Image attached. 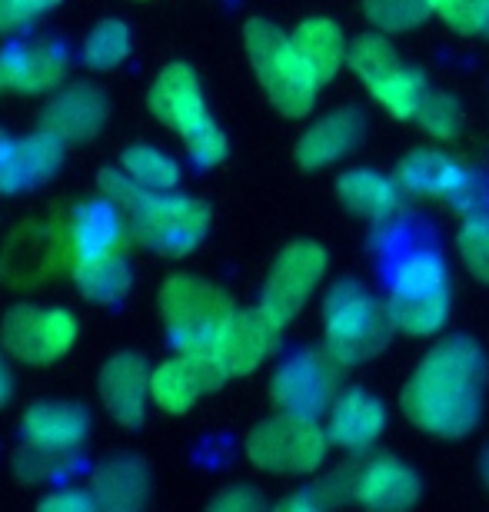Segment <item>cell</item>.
<instances>
[{
  "instance_id": "2",
  "label": "cell",
  "mask_w": 489,
  "mask_h": 512,
  "mask_svg": "<svg viewBox=\"0 0 489 512\" xmlns=\"http://www.w3.org/2000/svg\"><path fill=\"white\" fill-rule=\"evenodd\" d=\"M97 190L120 210L134 243L160 256L193 253L210 230V207L203 200L173 190H147L120 167L100 173Z\"/></svg>"
},
{
  "instance_id": "1",
  "label": "cell",
  "mask_w": 489,
  "mask_h": 512,
  "mask_svg": "<svg viewBox=\"0 0 489 512\" xmlns=\"http://www.w3.org/2000/svg\"><path fill=\"white\" fill-rule=\"evenodd\" d=\"M489 363L470 336H450L423 356L403 386L406 419L436 439H463L483 419Z\"/></svg>"
},
{
  "instance_id": "6",
  "label": "cell",
  "mask_w": 489,
  "mask_h": 512,
  "mask_svg": "<svg viewBox=\"0 0 489 512\" xmlns=\"http://www.w3.org/2000/svg\"><path fill=\"white\" fill-rule=\"evenodd\" d=\"M147 107L163 127L180 133L187 143V153L200 167H217L227 157V133L210 117L203 100L200 80L187 64H167L150 84Z\"/></svg>"
},
{
  "instance_id": "11",
  "label": "cell",
  "mask_w": 489,
  "mask_h": 512,
  "mask_svg": "<svg viewBox=\"0 0 489 512\" xmlns=\"http://www.w3.org/2000/svg\"><path fill=\"white\" fill-rule=\"evenodd\" d=\"M323 273H326V253L320 243L310 240L290 243L270 266L267 283H263L260 293V310L280 326H287L290 320H297L303 306L310 303V296L317 293Z\"/></svg>"
},
{
  "instance_id": "30",
  "label": "cell",
  "mask_w": 489,
  "mask_h": 512,
  "mask_svg": "<svg viewBox=\"0 0 489 512\" xmlns=\"http://www.w3.org/2000/svg\"><path fill=\"white\" fill-rule=\"evenodd\" d=\"M117 167L147 190H177V183H180L177 160L167 157V153L157 147H150V143H134V147H127L120 153Z\"/></svg>"
},
{
  "instance_id": "40",
  "label": "cell",
  "mask_w": 489,
  "mask_h": 512,
  "mask_svg": "<svg viewBox=\"0 0 489 512\" xmlns=\"http://www.w3.org/2000/svg\"><path fill=\"white\" fill-rule=\"evenodd\" d=\"M97 499L94 493H74V489H60V493L47 496L40 509H94Z\"/></svg>"
},
{
  "instance_id": "20",
  "label": "cell",
  "mask_w": 489,
  "mask_h": 512,
  "mask_svg": "<svg viewBox=\"0 0 489 512\" xmlns=\"http://www.w3.org/2000/svg\"><path fill=\"white\" fill-rule=\"evenodd\" d=\"M386 426V409L366 389H346L333 399L330 419H326V436L343 453H366Z\"/></svg>"
},
{
  "instance_id": "33",
  "label": "cell",
  "mask_w": 489,
  "mask_h": 512,
  "mask_svg": "<svg viewBox=\"0 0 489 512\" xmlns=\"http://www.w3.org/2000/svg\"><path fill=\"white\" fill-rule=\"evenodd\" d=\"M430 0H363L366 24L380 34H403L430 17Z\"/></svg>"
},
{
  "instance_id": "41",
  "label": "cell",
  "mask_w": 489,
  "mask_h": 512,
  "mask_svg": "<svg viewBox=\"0 0 489 512\" xmlns=\"http://www.w3.org/2000/svg\"><path fill=\"white\" fill-rule=\"evenodd\" d=\"M7 399H10V373H7L4 360H0V406H4Z\"/></svg>"
},
{
  "instance_id": "22",
  "label": "cell",
  "mask_w": 489,
  "mask_h": 512,
  "mask_svg": "<svg viewBox=\"0 0 489 512\" xmlns=\"http://www.w3.org/2000/svg\"><path fill=\"white\" fill-rule=\"evenodd\" d=\"M336 197H340L346 213L380 227V223H390L396 213H400L403 190H400V183L383 177V173L356 167V170L340 173V180H336Z\"/></svg>"
},
{
  "instance_id": "3",
  "label": "cell",
  "mask_w": 489,
  "mask_h": 512,
  "mask_svg": "<svg viewBox=\"0 0 489 512\" xmlns=\"http://www.w3.org/2000/svg\"><path fill=\"white\" fill-rule=\"evenodd\" d=\"M386 306L396 330L406 336H433L450 320V273L436 247L406 243L386 270Z\"/></svg>"
},
{
  "instance_id": "27",
  "label": "cell",
  "mask_w": 489,
  "mask_h": 512,
  "mask_svg": "<svg viewBox=\"0 0 489 512\" xmlns=\"http://www.w3.org/2000/svg\"><path fill=\"white\" fill-rule=\"evenodd\" d=\"M203 389H207V380H203V373L187 353L163 360L160 366H154V376H150V399H154L157 409L170 416L190 413Z\"/></svg>"
},
{
  "instance_id": "42",
  "label": "cell",
  "mask_w": 489,
  "mask_h": 512,
  "mask_svg": "<svg viewBox=\"0 0 489 512\" xmlns=\"http://www.w3.org/2000/svg\"><path fill=\"white\" fill-rule=\"evenodd\" d=\"M483 34H489V17H486V30H483Z\"/></svg>"
},
{
  "instance_id": "12",
  "label": "cell",
  "mask_w": 489,
  "mask_h": 512,
  "mask_svg": "<svg viewBox=\"0 0 489 512\" xmlns=\"http://www.w3.org/2000/svg\"><path fill=\"white\" fill-rule=\"evenodd\" d=\"M336 366L340 363L326 350L293 353L277 370V376H273V386H270L273 403L280 409H287V413H300V416L326 413L336 399V383H340Z\"/></svg>"
},
{
  "instance_id": "34",
  "label": "cell",
  "mask_w": 489,
  "mask_h": 512,
  "mask_svg": "<svg viewBox=\"0 0 489 512\" xmlns=\"http://www.w3.org/2000/svg\"><path fill=\"white\" fill-rule=\"evenodd\" d=\"M413 120L423 127V133H430V137L453 140L456 130H460V124H463V110H460V104H456L450 94H443V90L430 87Z\"/></svg>"
},
{
  "instance_id": "15",
  "label": "cell",
  "mask_w": 489,
  "mask_h": 512,
  "mask_svg": "<svg viewBox=\"0 0 489 512\" xmlns=\"http://www.w3.org/2000/svg\"><path fill=\"white\" fill-rule=\"evenodd\" d=\"M150 376H154V366L147 363L144 353H114L100 366L97 393L104 399V409L120 426H127V429L144 426Z\"/></svg>"
},
{
  "instance_id": "8",
  "label": "cell",
  "mask_w": 489,
  "mask_h": 512,
  "mask_svg": "<svg viewBox=\"0 0 489 512\" xmlns=\"http://www.w3.org/2000/svg\"><path fill=\"white\" fill-rule=\"evenodd\" d=\"M326 446L330 436L317 423V416L280 409L247 436V459L273 476H310L323 466Z\"/></svg>"
},
{
  "instance_id": "10",
  "label": "cell",
  "mask_w": 489,
  "mask_h": 512,
  "mask_svg": "<svg viewBox=\"0 0 489 512\" xmlns=\"http://www.w3.org/2000/svg\"><path fill=\"white\" fill-rule=\"evenodd\" d=\"M77 263L74 230L67 220H34L10 237L0 270L14 283H44L57 273H70Z\"/></svg>"
},
{
  "instance_id": "26",
  "label": "cell",
  "mask_w": 489,
  "mask_h": 512,
  "mask_svg": "<svg viewBox=\"0 0 489 512\" xmlns=\"http://www.w3.org/2000/svg\"><path fill=\"white\" fill-rule=\"evenodd\" d=\"M90 493L104 509H140L150 496V473L137 456H114L97 469Z\"/></svg>"
},
{
  "instance_id": "4",
  "label": "cell",
  "mask_w": 489,
  "mask_h": 512,
  "mask_svg": "<svg viewBox=\"0 0 489 512\" xmlns=\"http://www.w3.org/2000/svg\"><path fill=\"white\" fill-rule=\"evenodd\" d=\"M396 323L390 306L363 283L340 280L323 300V350L340 366H356L373 360L390 346Z\"/></svg>"
},
{
  "instance_id": "35",
  "label": "cell",
  "mask_w": 489,
  "mask_h": 512,
  "mask_svg": "<svg viewBox=\"0 0 489 512\" xmlns=\"http://www.w3.org/2000/svg\"><path fill=\"white\" fill-rule=\"evenodd\" d=\"M430 10L456 34H483L489 17V0H430Z\"/></svg>"
},
{
  "instance_id": "18",
  "label": "cell",
  "mask_w": 489,
  "mask_h": 512,
  "mask_svg": "<svg viewBox=\"0 0 489 512\" xmlns=\"http://www.w3.org/2000/svg\"><path fill=\"white\" fill-rule=\"evenodd\" d=\"M107 97L94 84H70L44 110L40 130L64 143H90L107 124Z\"/></svg>"
},
{
  "instance_id": "28",
  "label": "cell",
  "mask_w": 489,
  "mask_h": 512,
  "mask_svg": "<svg viewBox=\"0 0 489 512\" xmlns=\"http://www.w3.org/2000/svg\"><path fill=\"white\" fill-rule=\"evenodd\" d=\"M70 276H74L77 290L84 293L90 303H100V306L120 303L130 293V283H134L127 253H104V256L77 260Z\"/></svg>"
},
{
  "instance_id": "38",
  "label": "cell",
  "mask_w": 489,
  "mask_h": 512,
  "mask_svg": "<svg viewBox=\"0 0 489 512\" xmlns=\"http://www.w3.org/2000/svg\"><path fill=\"white\" fill-rule=\"evenodd\" d=\"M60 0H0V34L30 24L40 14H50Z\"/></svg>"
},
{
  "instance_id": "39",
  "label": "cell",
  "mask_w": 489,
  "mask_h": 512,
  "mask_svg": "<svg viewBox=\"0 0 489 512\" xmlns=\"http://www.w3.org/2000/svg\"><path fill=\"white\" fill-rule=\"evenodd\" d=\"M213 509H233V512H247V509H260L263 506V499L260 493H253V489L247 486H230V489H223V493L213 499L210 503Z\"/></svg>"
},
{
  "instance_id": "25",
  "label": "cell",
  "mask_w": 489,
  "mask_h": 512,
  "mask_svg": "<svg viewBox=\"0 0 489 512\" xmlns=\"http://www.w3.org/2000/svg\"><path fill=\"white\" fill-rule=\"evenodd\" d=\"M290 37H293V47L300 50V57L307 60V67L313 70V77L320 80V87L340 74L343 64L350 60V44H346V34L336 20L310 17V20H303Z\"/></svg>"
},
{
  "instance_id": "32",
  "label": "cell",
  "mask_w": 489,
  "mask_h": 512,
  "mask_svg": "<svg viewBox=\"0 0 489 512\" xmlns=\"http://www.w3.org/2000/svg\"><path fill=\"white\" fill-rule=\"evenodd\" d=\"M130 57V27L124 20H100L84 40V60L94 70H114Z\"/></svg>"
},
{
  "instance_id": "36",
  "label": "cell",
  "mask_w": 489,
  "mask_h": 512,
  "mask_svg": "<svg viewBox=\"0 0 489 512\" xmlns=\"http://www.w3.org/2000/svg\"><path fill=\"white\" fill-rule=\"evenodd\" d=\"M460 256L476 280L489 283V220H466L460 237Z\"/></svg>"
},
{
  "instance_id": "37",
  "label": "cell",
  "mask_w": 489,
  "mask_h": 512,
  "mask_svg": "<svg viewBox=\"0 0 489 512\" xmlns=\"http://www.w3.org/2000/svg\"><path fill=\"white\" fill-rule=\"evenodd\" d=\"M60 466H64V456L50 453V449H44V446L24 443V449L17 453V473L24 479H30V483H40V479L57 476Z\"/></svg>"
},
{
  "instance_id": "19",
  "label": "cell",
  "mask_w": 489,
  "mask_h": 512,
  "mask_svg": "<svg viewBox=\"0 0 489 512\" xmlns=\"http://www.w3.org/2000/svg\"><path fill=\"white\" fill-rule=\"evenodd\" d=\"M67 54L60 47L17 44L0 54V90L4 94H50L67 80Z\"/></svg>"
},
{
  "instance_id": "5",
  "label": "cell",
  "mask_w": 489,
  "mask_h": 512,
  "mask_svg": "<svg viewBox=\"0 0 489 512\" xmlns=\"http://www.w3.org/2000/svg\"><path fill=\"white\" fill-rule=\"evenodd\" d=\"M243 47H247L250 67L257 74L263 94L283 117H307L317 104L320 80L313 77L307 60L293 47V37L283 34L277 24L253 17L243 27Z\"/></svg>"
},
{
  "instance_id": "16",
  "label": "cell",
  "mask_w": 489,
  "mask_h": 512,
  "mask_svg": "<svg viewBox=\"0 0 489 512\" xmlns=\"http://www.w3.org/2000/svg\"><path fill=\"white\" fill-rule=\"evenodd\" d=\"M423 493V483L413 466L396 456H373L363 466L350 469V499L366 509H410Z\"/></svg>"
},
{
  "instance_id": "31",
  "label": "cell",
  "mask_w": 489,
  "mask_h": 512,
  "mask_svg": "<svg viewBox=\"0 0 489 512\" xmlns=\"http://www.w3.org/2000/svg\"><path fill=\"white\" fill-rule=\"evenodd\" d=\"M366 87L376 84L380 77L393 74L396 67L403 64L400 54H396V47L390 44V37L380 34V30H373V34H360L353 40L350 47V60H346Z\"/></svg>"
},
{
  "instance_id": "17",
  "label": "cell",
  "mask_w": 489,
  "mask_h": 512,
  "mask_svg": "<svg viewBox=\"0 0 489 512\" xmlns=\"http://www.w3.org/2000/svg\"><path fill=\"white\" fill-rule=\"evenodd\" d=\"M64 147L67 143L47 130L24 140L4 137L0 143V193L14 197V193H24L37 183H47L64 163Z\"/></svg>"
},
{
  "instance_id": "14",
  "label": "cell",
  "mask_w": 489,
  "mask_h": 512,
  "mask_svg": "<svg viewBox=\"0 0 489 512\" xmlns=\"http://www.w3.org/2000/svg\"><path fill=\"white\" fill-rule=\"evenodd\" d=\"M396 183L406 197L466 203L476 193L473 173L443 150H413L396 163Z\"/></svg>"
},
{
  "instance_id": "23",
  "label": "cell",
  "mask_w": 489,
  "mask_h": 512,
  "mask_svg": "<svg viewBox=\"0 0 489 512\" xmlns=\"http://www.w3.org/2000/svg\"><path fill=\"white\" fill-rule=\"evenodd\" d=\"M90 433V413L80 403H37L24 413L27 443L44 446L50 453H74Z\"/></svg>"
},
{
  "instance_id": "43",
  "label": "cell",
  "mask_w": 489,
  "mask_h": 512,
  "mask_svg": "<svg viewBox=\"0 0 489 512\" xmlns=\"http://www.w3.org/2000/svg\"><path fill=\"white\" fill-rule=\"evenodd\" d=\"M0 273H4V270H0Z\"/></svg>"
},
{
  "instance_id": "21",
  "label": "cell",
  "mask_w": 489,
  "mask_h": 512,
  "mask_svg": "<svg viewBox=\"0 0 489 512\" xmlns=\"http://www.w3.org/2000/svg\"><path fill=\"white\" fill-rule=\"evenodd\" d=\"M366 137V114L356 107H343L317 120L297 143V163L303 170H320L353 153Z\"/></svg>"
},
{
  "instance_id": "13",
  "label": "cell",
  "mask_w": 489,
  "mask_h": 512,
  "mask_svg": "<svg viewBox=\"0 0 489 512\" xmlns=\"http://www.w3.org/2000/svg\"><path fill=\"white\" fill-rule=\"evenodd\" d=\"M283 326L270 320L263 310H237L227 320V326L217 333V340L207 343L213 360L220 363V370L227 380L233 376H247L277 350V336Z\"/></svg>"
},
{
  "instance_id": "7",
  "label": "cell",
  "mask_w": 489,
  "mask_h": 512,
  "mask_svg": "<svg viewBox=\"0 0 489 512\" xmlns=\"http://www.w3.org/2000/svg\"><path fill=\"white\" fill-rule=\"evenodd\" d=\"M160 316L177 350H193L217 340V333L237 313L230 293L207 283L203 276L177 273L160 286Z\"/></svg>"
},
{
  "instance_id": "9",
  "label": "cell",
  "mask_w": 489,
  "mask_h": 512,
  "mask_svg": "<svg viewBox=\"0 0 489 512\" xmlns=\"http://www.w3.org/2000/svg\"><path fill=\"white\" fill-rule=\"evenodd\" d=\"M77 340V316L60 306L17 303L0 323V343L10 356L30 366L57 363Z\"/></svg>"
},
{
  "instance_id": "29",
  "label": "cell",
  "mask_w": 489,
  "mask_h": 512,
  "mask_svg": "<svg viewBox=\"0 0 489 512\" xmlns=\"http://www.w3.org/2000/svg\"><path fill=\"white\" fill-rule=\"evenodd\" d=\"M373 94V100L380 104L386 114L396 117V120H410L416 117V110H420L426 90H430V84H426L423 70L416 67H406L400 64L393 70V74L380 77L376 84L366 87Z\"/></svg>"
},
{
  "instance_id": "24",
  "label": "cell",
  "mask_w": 489,
  "mask_h": 512,
  "mask_svg": "<svg viewBox=\"0 0 489 512\" xmlns=\"http://www.w3.org/2000/svg\"><path fill=\"white\" fill-rule=\"evenodd\" d=\"M70 230H74L77 260L104 256V253H127V243L134 240L124 217H120V210L104 197L84 203V207L70 213Z\"/></svg>"
}]
</instances>
